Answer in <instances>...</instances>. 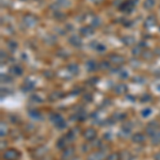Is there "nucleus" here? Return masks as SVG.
<instances>
[{
	"mask_svg": "<svg viewBox=\"0 0 160 160\" xmlns=\"http://www.w3.org/2000/svg\"><path fill=\"white\" fill-rule=\"evenodd\" d=\"M83 137L87 139V140H93V139L96 137V132H95L94 129H92V128H90V129H87L86 131L83 132Z\"/></svg>",
	"mask_w": 160,
	"mask_h": 160,
	"instance_id": "5",
	"label": "nucleus"
},
{
	"mask_svg": "<svg viewBox=\"0 0 160 160\" xmlns=\"http://www.w3.org/2000/svg\"><path fill=\"white\" fill-rule=\"evenodd\" d=\"M105 157V154L102 152H95L89 156L88 160H102Z\"/></svg>",
	"mask_w": 160,
	"mask_h": 160,
	"instance_id": "4",
	"label": "nucleus"
},
{
	"mask_svg": "<svg viewBox=\"0 0 160 160\" xmlns=\"http://www.w3.org/2000/svg\"><path fill=\"white\" fill-rule=\"evenodd\" d=\"M51 121L53 122V124L57 126L58 128H63L65 127V122H64V120L62 118L61 115L59 114H52L51 115Z\"/></svg>",
	"mask_w": 160,
	"mask_h": 160,
	"instance_id": "2",
	"label": "nucleus"
},
{
	"mask_svg": "<svg viewBox=\"0 0 160 160\" xmlns=\"http://www.w3.org/2000/svg\"><path fill=\"white\" fill-rule=\"evenodd\" d=\"M155 160H160V153L155 155Z\"/></svg>",
	"mask_w": 160,
	"mask_h": 160,
	"instance_id": "11",
	"label": "nucleus"
},
{
	"mask_svg": "<svg viewBox=\"0 0 160 160\" xmlns=\"http://www.w3.org/2000/svg\"><path fill=\"white\" fill-rule=\"evenodd\" d=\"M133 141L135 142H143L144 141V137L141 135V133H137V135L133 136Z\"/></svg>",
	"mask_w": 160,
	"mask_h": 160,
	"instance_id": "8",
	"label": "nucleus"
},
{
	"mask_svg": "<svg viewBox=\"0 0 160 160\" xmlns=\"http://www.w3.org/2000/svg\"><path fill=\"white\" fill-rule=\"evenodd\" d=\"M126 86H124V84H118L117 87V89H115V92L118 93V94H123V93L126 92Z\"/></svg>",
	"mask_w": 160,
	"mask_h": 160,
	"instance_id": "7",
	"label": "nucleus"
},
{
	"mask_svg": "<svg viewBox=\"0 0 160 160\" xmlns=\"http://www.w3.org/2000/svg\"><path fill=\"white\" fill-rule=\"evenodd\" d=\"M158 129H159V125H158V124H157L156 122H152V123L148 126V128H146L148 132L151 136H154L156 132H158Z\"/></svg>",
	"mask_w": 160,
	"mask_h": 160,
	"instance_id": "3",
	"label": "nucleus"
},
{
	"mask_svg": "<svg viewBox=\"0 0 160 160\" xmlns=\"http://www.w3.org/2000/svg\"><path fill=\"white\" fill-rule=\"evenodd\" d=\"M73 154H74V149L72 148H66L65 151H64V154H63V157H62V159L66 160L68 158H71V157H73Z\"/></svg>",
	"mask_w": 160,
	"mask_h": 160,
	"instance_id": "6",
	"label": "nucleus"
},
{
	"mask_svg": "<svg viewBox=\"0 0 160 160\" xmlns=\"http://www.w3.org/2000/svg\"><path fill=\"white\" fill-rule=\"evenodd\" d=\"M107 160H120V157H118V154H112L108 157Z\"/></svg>",
	"mask_w": 160,
	"mask_h": 160,
	"instance_id": "9",
	"label": "nucleus"
},
{
	"mask_svg": "<svg viewBox=\"0 0 160 160\" xmlns=\"http://www.w3.org/2000/svg\"><path fill=\"white\" fill-rule=\"evenodd\" d=\"M19 156V152L16 151V149H8L6 153L3 154V158L6 160H16L18 159Z\"/></svg>",
	"mask_w": 160,
	"mask_h": 160,
	"instance_id": "1",
	"label": "nucleus"
},
{
	"mask_svg": "<svg viewBox=\"0 0 160 160\" xmlns=\"http://www.w3.org/2000/svg\"><path fill=\"white\" fill-rule=\"evenodd\" d=\"M148 113H151V110L149 109H146L145 111H143V112H142V114H143V117H148Z\"/></svg>",
	"mask_w": 160,
	"mask_h": 160,
	"instance_id": "10",
	"label": "nucleus"
}]
</instances>
